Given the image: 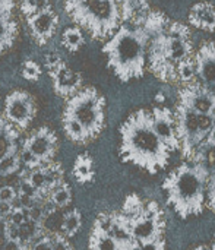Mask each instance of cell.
Instances as JSON below:
<instances>
[{"label":"cell","mask_w":215,"mask_h":250,"mask_svg":"<svg viewBox=\"0 0 215 250\" xmlns=\"http://www.w3.org/2000/svg\"><path fill=\"white\" fill-rule=\"evenodd\" d=\"M210 250H215V243L211 246V248H210Z\"/></svg>","instance_id":"ee69618b"},{"label":"cell","mask_w":215,"mask_h":250,"mask_svg":"<svg viewBox=\"0 0 215 250\" xmlns=\"http://www.w3.org/2000/svg\"><path fill=\"white\" fill-rule=\"evenodd\" d=\"M12 211H13V208H12V202H3V201H0V218L10 215V214H12Z\"/></svg>","instance_id":"74e56055"},{"label":"cell","mask_w":215,"mask_h":250,"mask_svg":"<svg viewBox=\"0 0 215 250\" xmlns=\"http://www.w3.org/2000/svg\"><path fill=\"white\" fill-rule=\"evenodd\" d=\"M155 100H157L158 103H164V95H163V92H158L157 97H155Z\"/></svg>","instance_id":"b9f144b4"},{"label":"cell","mask_w":215,"mask_h":250,"mask_svg":"<svg viewBox=\"0 0 215 250\" xmlns=\"http://www.w3.org/2000/svg\"><path fill=\"white\" fill-rule=\"evenodd\" d=\"M202 144H204V145H207V146H214L215 145V123L213 125V127H211V130H210V133H208L207 139H205Z\"/></svg>","instance_id":"ab89813d"},{"label":"cell","mask_w":215,"mask_h":250,"mask_svg":"<svg viewBox=\"0 0 215 250\" xmlns=\"http://www.w3.org/2000/svg\"><path fill=\"white\" fill-rule=\"evenodd\" d=\"M152 113V123L157 135L160 139L166 144V146L174 152L180 149V141L177 136V129H176V120L174 114L166 108V107H155L151 110Z\"/></svg>","instance_id":"5bb4252c"},{"label":"cell","mask_w":215,"mask_h":250,"mask_svg":"<svg viewBox=\"0 0 215 250\" xmlns=\"http://www.w3.org/2000/svg\"><path fill=\"white\" fill-rule=\"evenodd\" d=\"M50 237H51V249L53 250H72L64 234L53 233Z\"/></svg>","instance_id":"4dcf8cb0"},{"label":"cell","mask_w":215,"mask_h":250,"mask_svg":"<svg viewBox=\"0 0 215 250\" xmlns=\"http://www.w3.org/2000/svg\"><path fill=\"white\" fill-rule=\"evenodd\" d=\"M104 229L107 233L117 242L122 250H136L139 248V243L135 240L129 223L126 217L122 212L111 214V215H103L100 217Z\"/></svg>","instance_id":"2e32d148"},{"label":"cell","mask_w":215,"mask_h":250,"mask_svg":"<svg viewBox=\"0 0 215 250\" xmlns=\"http://www.w3.org/2000/svg\"><path fill=\"white\" fill-rule=\"evenodd\" d=\"M207 204L215 214V170L210 171L208 186H207Z\"/></svg>","instance_id":"f546056e"},{"label":"cell","mask_w":215,"mask_h":250,"mask_svg":"<svg viewBox=\"0 0 215 250\" xmlns=\"http://www.w3.org/2000/svg\"><path fill=\"white\" fill-rule=\"evenodd\" d=\"M104 108L106 100L103 94L94 86H82L67 100L62 117L79 123L88 135L89 141H92L101 133L104 127Z\"/></svg>","instance_id":"5b68a950"},{"label":"cell","mask_w":215,"mask_h":250,"mask_svg":"<svg viewBox=\"0 0 215 250\" xmlns=\"http://www.w3.org/2000/svg\"><path fill=\"white\" fill-rule=\"evenodd\" d=\"M126 220L139 246L152 240L164 239L166 220L161 208L155 202H145L139 212L126 217Z\"/></svg>","instance_id":"ba28073f"},{"label":"cell","mask_w":215,"mask_h":250,"mask_svg":"<svg viewBox=\"0 0 215 250\" xmlns=\"http://www.w3.org/2000/svg\"><path fill=\"white\" fill-rule=\"evenodd\" d=\"M81 224H82V217H81V214H79L78 209H73V211L67 212L63 217V223H62L60 231L66 237H72V236H75L79 231Z\"/></svg>","instance_id":"484cf974"},{"label":"cell","mask_w":215,"mask_h":250,"mask_svg":"<svg viewBox=\"0 0 215 250\" xmlns=\"http://www.w3.org/2000/svg\"><path fill=\"white\" fill-rule=\"evenodd\" d=\"M177 136L180 141V151L183 158L191 160L198 146L207 139L213 125L215 123V116L201 114L188 107L183 103H179L174 113Z\"/></svg>","instance_id":"52a82bcc"},{"label":"cell","mask_w":215,"mask_h":250,"mask_svg":"<svg viewBox=\"0 0 215 250\" xmlns=\"http://www.w3.org/2000/svg\"><path fill=\"white\" fill-rule=\"evenodd\" d=\"M3 250H25L23 249V243L21 242H15V240H7L6 246Z\"/></svg>","instance_id":"f35d334b"},{"label":"cell","mask_w":215,"mask_h":250,"mask_svg":"<svg viewBox=\"0 0 215 250\" xmlns=\"http://www.w3.org/2000/svg\"><path fill=\"white\" fill-rule=\"evenodd\" d=\"M45 69L53 82V89L57 97L69 100L82 88V75L59 56H48L45 60Z\"/></svg>","instance_id":"30bf717a"},{"label":"cell","mask_w":215,"mask_h":250,"mask_svg":"<svg viewBox=\"0 0 215 250\" xmlns=\"http://www.w3.org/2000/svg\"><path fill=\"white\" fill-rule=\"evenodd\" d=\"M208 179V167L189 160L167 176L163 183L167 204L180 218L186 220L192 215L202 214L207 201Z\"/></svg>","instance_id":"3957f363"},{"label":"cell","mask_w":215,"mask_h":250,"mask_svg":"<svg viewBox=\"0 0 215 250\" xmlns=\"http://www.w3.org/2000/svg\"><path fill=\"white\" fill-rule=\"evenodd\" d=\"M6 243H7V237H6L4 231H0V250L4 249Z\"/></svg>","instance_id":"60d3db41"},{"label":"cell","mask_w":215,"mask_h":250,"mask_svg":"<svg viewBox=\"0 0 215 250\" xmlns=\"http://www.w3.org/2000/svg\"><path fill=\"white\" fill-rule=\"evenodd\" d=\"M50 202L56 207V208H64L72 202V192L70 188L62 182L60 185H57L51 193H50Z\"/></svg>","instance_id":"d4e9b609"},{"label":"cell","mask_w":215,"mask_h":250,"mask_svg":"<svg viewBox=\"0 0 215 250\" xmlns=\"http://www.w3.org/2000/svg\"><path fill=\"white\" fill-rule=\"evenodd\" d=\"M141 250H167L166 249V240L158 239V240H152L150 243L141 245Z\"/></svg>","instance_id":"e575fe53"},{"label":"cell","mask_w":215,"mask_h":250,"mask_svg":"<svg viewBox=\"0 0 215 250\" xmlns=\"http://www.w3.org/2000/svg\"><path fill=\"white\" fill-rule=\"evenodd\" d=\"M169 18L160 12H150L147 16L144 26L150 32L148 42V64L150 70L161 81L176 83L177 78V66L169 59L167 54V23Z\"/></svg>","instance_id":"8992f818"},{"label":"cell","mask_w":215,"mask_h":250,"mask_svg":"<svg viewBox=\"0 0 215 250\" xmlns=\"http://www.w3.org/2000/svg\"><path fill=\"white\" fill-rule=\"evenodd\" d=\"M89 250H122L117 242L107 233L100 218L92 227V233L89 237Z\"/></svg>","instance_id":"7402d4cb"},{"label":"cell","mask_w":215,"mask_h":250,"mask_svg":"<svg viewBox=\"0 0 215 250\" xmlns=\"http://www.w3.org/2000/svg\"><path fill=\"white\" fill-rule=\"evenodd\" d=\"M15 10H16V0H0V16Z\"/></svg>","instance_id":"d590c367"},{"label":"cell","mask_w":215,"mask_h":250,"mask_svg":"<svg viewBox=\"0 0 215 250\" xmlns=\"http://www.w3.org/2000/svg\"><path fill=\"white\" fill-rule=\"evenodd\" d=\"M31 250H53L51 249V237H41L38 239Z\"/></svg>","instance_id":"8d00e7d4"},{"label":"cell","mask_w":215,"mask_h":250,"mask_svg":"<svg viewBox=\"0 0 215 250\" xmlns=\"http://www.w3.org/2000/svg\"><path fill=\"white\" fill-rule=\"evenodd\" d=\"M4 234L7 237V240H15V242H21V230H19V226H16L15 223L12 221H7L4 224Z\"/></svg>","instance_id":"1f68e13d"},{"label":"cell","mask_w":215,"mask_h":250,"mask_svg":"<svg viewBox=\"0 0 215 250\" xmlns=\"http://www.w3.org/2000/svg\"><path fill=\"white\" fill-rule=\"evenodd\" d=\"M51 6V0H19V10L25 18Z\"/></svg>","instance_id":"4316f807"},{"label":"cell","mask_w":215,"mask_h":250,"mask_svg":"<svg viewBox=\"0 0 215 250\" xmlns=\"http://www.w3.org/2000/svg\"><path fill=\"white\" fill-rule=\"evenodd\" d=\"M29 32L38 45H45L56 34L59 26V16L54 12L53 6L44 10H40L31 16L25 18Z\"/></svg>","instance_id":"4fadbf2b"},{"label":"cell","mask_w":215,"mask_h":250,"mask_svg":"<svg viewBox=\"0 0 215 250\" xmlns=\"http://www.w3.org/2000/svg\"><path fill=\"white\" fill-rule=\"evenodd\" d=\"M194 250H210V248H207V246H199V248H196V249Z\"/></svg>","instance_id":"7bdbcfd3"},{"label":"cell","mask_w":215,"mask_h":250,"mask_svg":"<svg viewBox=\"0 0 215 250\" xmlns=\"http://www.w3.org/2000/svg\"><path fill=\"white\" fill-rule=\"evenodd\" d=\"M63 170L60 164L48 163L34 170H29L26 183L37 192L50 195L51 190L63 182Z\"/></svg>","instance_id":"9a60e30c"},{"label":"cell","mask_w":215,"mask_h":250,"mask_svg":"<svg viewBox=\"0 0 215 250\" xmlns=\"http://www.w3.org/2000/svg\"><path fill=\"white\" fill-rule=\"evenodd\" d=\"M170 154L154 129L150 110L135 111L120 126V157L125 163L155 174L169 164Z\"/></svg>","instance_id":"6da1fadb"},{"label":"cell","mask_w":215,"mask_h":250,"mask_svg":"<svg viewBox=\"0 0 215 250\" xmlns=\"http://www.w3.org/2000/svg\"><path fill=\"white\" fill-rule=\"evenodd\" d=\"M16 198L15 189L12 186H1L0 188V201L3 202H13Z\"/></svg>","instance_id":"836d02e7"},{"label":"cell","mask_w":215,"mask_h":250,"mask_svg":"<svg viewBox=\"0 0 215 250\" xmlns=\"http://www.w3.org/2000/svg\"><path fill=\"white\" fill-rule=\"evenodd\" d=\"M19 129L6 120L3 116L0 117V163L19 154Z\"/></svg>","instance_id":"ac0fdd59"},{"label":"cell","mask_w":215,"mask_h":250,"mask_svg":"<svg viewBox=\"0 0 215 250\" xmlns=\"http://www.w3.org/2000/svg\"><path fill=\"white\" fill-rule=\"evenodd\" d=\"M122 22L130 25H142L150 15L148 0H119Z\"/></svg>","instance_id":"d6986e66"},{"label":"cell","mask_w":215,"mask_h":250,"mask_svg":"<svg viewBox=\"0 0 215 250\" xmlns=\"http://www.w3.org/2000/svg\"><path fill=\"white\" fill-rule=\"evenodd\" d=\"M189 22L199 29L215 31V7L211 3H196L189 13Z\"/></svg>","instance_id":"44dd1931"},{"label":"cell","mask_w":215,"mask_h":250,"mask_svg":"<svg viewBox=\"0 0 215 250\" xmlns=\"http://www.w3.org/2000/svg\"><path fill=\"white\" fill-rule=\"evenodd\" d=\"M179 103L186 104L196 113L215 116V91L198 81L185 83L179 91Z\"/></svg>","instance_id":"7c38bea8"},{"label":"cell","mask_w":215,"mask_h":250,"mask_svg":"<svg viewBox=\"0 0 215 250\" xmlns=\"http://www.w3.org/2000/svg\"><path fill=\"white\" fill-rule=\"evenodd\" d=\"M41 67L40 64L32 60V59H26L23 63H22V76L23 79L29 81V82H37L41 76Z\"/></svg>","instance_id":"f1b7e54d"},{"label":"cell","mask_w":215,"mask_h":250,"mask_svg":"<svg viewBox=\"0 0 215 250\" xmlns=\"http://www.w3.org/2000/svg\"><path fill=\"white\" fill-rule=\"evenodd\" d=\"M73 177L79 183H88L94 179V166L88 154H82L76 158L73 166Z\"/></svg>","instance_id":"603a6c76"},{"label":"cell","mask_w":215,"mask_h":250,"mask_svg":"<svg viewBox=\"0 0 215 250\" xmlns=\"http://www.w3.org/2000/svg\"><path fill=\"white\" fill-rule=\"evenodd\" d=\"M69 18L94 40L111 37L122 23L119 0H66Z\"/></svg>","instance_id":"277c9868"},{"label":"cell","mask_w":215,"mask_h":250,"mask_svg":"<svg viewBox=\"0 0 215 250\" xmlns=\"http://www.w3.org/2000/svg\"><path fill=\"white\" fill-rule=\"evenodd\" d=\"M85 42V37H84V32L82 29L75 25V26H67L64 31H63V35H62V44L63 47L70 51V53H75L78 51Z\"/></svg>","instance_id":"cb8c5ba5"},{"label":"cell","mask_w":215,"mask_h":250,"mask_svg":"<svg viewBox=\"0 0 215 250\" xmlns=\"http://www.w3.org/2000/svg\"><path fill=\"white\" fill-rule=\"evenodd\" d=\"M19 37V23L15 12L0 16V56L7 53Z\"/></svg>","instance_id":"ffe728a7"},{"label":"cell","mask_w":215,"mask_h":250,"mask_svg":"<svg viewBox=\"0 0 215 250\" xmlns=\"http://www.w3.org/2000/svg\"><path fill=\"white\" fill-rule=\"evenodd\" d=\"M150 37L144 23H122L103 47L108 67L122 82L144 76Z\"/></svg>","instance_id":"7a4b0ae2"},{"label":"cell","mask_w":215,"mask_h":250,"mask_svg":"<svg viewBox=\"0 0 215 250\" xmlns=\"http://www.w3.org/2000/svg\"><path fill=\"white\" fill-rule=\"evenodd\" d=\"M37 114V101L25 89H13L4 98L3 117L19 130H26Z\"/></svg>","instance_id":"9c48e42d"},{"label":"cell","mask_w":215,"mask_h":250,"mask_svg":"<svg viewBox=\"0 0 215 250\" xmlns=\"http://www.w3.org/2000/svg\"><path fill=\"white\" fill-rule=\"evenodd\" d=\"M136 250H141V246H139V248H138V249H136Z\"/></svg>","instance_id":"f6af8a7d"},{"label":"cell","mask_w":215,"mask_h":250,"mask_svg":"<svg viewBox=\"0 0 215 250\" xmlns=\"http://www.w3.org/2000/svg\"><path fill=\"white\" fill-rule=\"evenodd\" d=\"M195 76H196V69H195L194 59H188L177 64V78L180 82L189 83V82L195 81Z\"/></svg>","instance_id":"83f0119b"},{"label":"cell","mask_w":215,"mask_h":250,"mask_svg":"<svg viewBox=\"0 0 215 250\" xmlns=\"http://www.w3.org/2000/svg\"><path fill=\"white\" fill-rule=\"evenodd\" d=\"M18 1H19V0H18Z\"/></svg>","instance_id":"bcb514c9"},{"label":"cell","mask_w":215,"mask_h":250,"mask_svg":"<svg viewBox=\"0 0 215 250\" xmlns=\"http://www.w3.org/2000/svg\"><path fill=\"white\" fill-rule=\"evenodd\" d=\"M28 218H29V217H26V214H25L23 208H22V207H19V208H16V209H13V211H12L9 221L15 223L16 226H22Z\"/></svg>","instance_id":"d6a6232c"},{"label":"cell","mask_w":215,"mask_h":250,"mask_svg":"<svg viewBox=\"0 0 215 250\" xmlns=\"http://www.w3.org/2000/svg\"><path fill=\"white\" fill-rule=\"evenodd\" d=\"M195 69L199 79L210 88H215V42L207 41L195 56Z\"/></svg>","instance_id":"e0dca14e"},{"label":"cell","mask_w":215,"mask_h":250,"mask_svg":"<svg viewBox=\"0 0 215 250\" xmlns=\"http://www.w3.org/2000/svg\"><path fill=\"white\" fill-rule=\"evenodd\" d=\"M57 135L48 126H41L34 130L22 145L23 151H28L41 166L53 163V158L57 151Z\"/></svg>","instance_id":"8fae6325"}]
</instances>
